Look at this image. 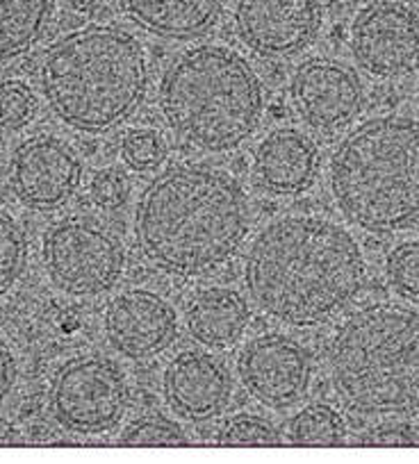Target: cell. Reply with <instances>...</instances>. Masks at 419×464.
Here are the masks:
<instances>
[{
    "mask_svg": "<svg viewBox=\"0 0 419 464\" xmlns=\"http://www.w3.org/2000/svg\"><path fill=\"white\" fill-rule=\"evenodd\" d=\"M123 14L151 34L196 39L219 24L229 0H119Z\"/></svg>",
    "mask_w": 419,
    "mask_h": 464,
    "instance_id": "cell-17",
    "label": "cell"
},
{
    "mask_svg": "<svg viewBox=\"0 0 419 464\" xmlns=\"http://www.w3.org/2000/svg\"><path fill=\"white\" fill-rule=\"evenodd\" d=\"M287 440L297 446H340L346 440L345 419L331 405L312 403L294 414Z\"/></svg>",
    "mask_w": 419,
    "mask_h": 464,
    "instance_id": "cell-20",
    "label": "cell"
},
{
    "mask_svg": "<svg viewBox=\"0 0 419 464\" xmlns=\"http://www.w3.org/2000/svg\"><path fill=\"white\" fill-rule=\"evenodd\" d=\"M251 221V200L230 173L205 164H178L144 189L135 235L151 265L191 278L233 260Z\"/></svg>",
    "mask_w": 419,
    "mask_h": 464,
    "instance_id": "cell-2",
    "label": "cell"
},
{
    "mask_svg": "<svg viewBox=\"0 0 419 464\" xmlns=\"http://www.w3.org/2000/svg\"><path fill=\"white\" fill-rule=\"evenodd\" d=\"M16 373H19V364H16L15 351L0 334V403L7 399V394L15 387Z\"/></svg>",
    "mask_w": 419,
    "mask_h": 464,
    "instance_id": "cell-29",
    "label": "cell"
},
{
    "mask_svg": "<svg viewBox=\"0 0 419 464\" xmlns=\"http://www.w3.org/2000/svg\"><path fill=\"white\" fill-rule=\"evenodd\" d=\"M417 101H419V84H417Z\"/></svg>",
    "mask_w": 419,
    "mask_h": 464,
    "instance_id": "cell-32",
    "label": "cell"
},
{
    "mask_svg": "<svg viewBox=\"0 0 419 464\" xmlns=\"http://www.w3.org/2000/svg\"><path fill=\"white\" fill-rule=\"evenodd\" d=\"M322 0H238L235 30L262 57H292L322 30Z\"/></svg>",
    "mask_w": 419,
    "mask_h": 464,
    "instance_id": "cell-10",
    "label": "cell"
},
{
    "mask_svg": "<svg viewBox=\"0 0 419 464\" xmlns=\"http://www.w3.org/2000/svg\"><path fill=\"white\" fill-rule=\"evenodd\" d=\"M128 191H131L128 178L119 169H102L92 180L93 200L105 209L122 208L128 198Z\"/></svg>",
    "mask_w": 419,
    "mask_h": 464,
    "instance_id": "cell-27",
    "label": "cell"
},
{
    "mask_svg": "<svg viewBox=\"0 0 419 464\" xmlns=\"http://www.w3.org/2000/svg\"><path fill=\"white\" fill-rule=\"evenodd\" d=\"M248 319L247 301L229 287L199 289L185 307L187 330L196 342L210 348H229L239 342Z\"/></svg>",
    "mask_w": 419,
    "mask_h": 464,
    "instance_id": "cell-18",
    "label": "cell"
},
{
    "mask_svg": "<svg viewBox=\"0 0 419 464\" xmlns=\"http://www.w3.org/2000/svg\"><path fill=\"white\" fill-rule=\"evenodd\" d=\"M105 334L117 353L151 360L176 342L178 316L155 292L131 289L119 294L105 310Z\"/></svg>",
    "mask_w": 419,
    "mask_h": 464,
    "instance_id": "cell-13",
    "label": "cell"
},
{
    "mask_svg": "<svg viewBox=\"0 0 419 464\" xmlns=\"http://www.w3.org/2000/svg\"><path fill=\"white\" fill-rule=\"evenodd\" d=\"M34 98L24 82H5L0 87V126L16 130L33 121Z\"/></svg>",
    "mask_w": 419,
    "mask_h": 464,
    "instance_id": "cell-25",
    "label": "cell"
},
{
    "mask_svg": "<svg viewBox=\"0 0 419 464\" xmlns=\"http://www.w3.org/2000/svg\"><path fill=\"white\" fill-rule=\"evenodd\" d=\"M75 10H92L93 5H98V0H69Z\"/></svg>",
    "mask_w": 419,
    "mask_h": 464,
    "instance_id": "cell-31",
    "label": "cell"
},
{
    "mask_svg": "<svg viewBox=\"0 0 419 464\" xmlns=\"http://www.w3.org/2000/svg\"><path fill=\"white\" fill-rule=\"evenodd\" d=\"M149 57L135 34L117 25H87L53 44L39 84L53 114L83 132L123 123L149 92Z\"/></svg>",
    "mask_w": 419,
    "mask_h": 464,
    "instance_id": "cell-3",
    "label": "cell"
},
{
    "mask_svg": "<svg viewBox=\"0 0 419 464\" xmlns=\"http://www.w3.org/2000/svg\"><path fill=\"white\" fill-rule=\"evenodd\" d=\"M365 257L351 232L315 214L271 221L244 265L251 301L271 319L315 328L345 310L365 285Z\"/></svg>",
    "mask_w": 419,
    "mask_h": 464,
    "instance_id": "cell-1",
    "label": "cell"
},
{
    "mask_svg": "<svg viewBox=\"0 0 419 464\" xmlns=\"http://www.w3.org/2000/svg\"><path fill=\"white\" fill-rule=\"evenodd\" d=\"M292 101L315 130H342L356 121L365 102L360 78L333 60H307L292 78Z\"/></svg>",
    "mask_w": 419,
    "mask_h": 464,
    "instance_id": "cell-12",
    "label": "cell"
},
{
    "mask_svg": "<svg viewBox=\"0 0 419 464\" xmlns=\"http://www.w3.org/2000/svg\"><path fill=\"white\" fill-rule=\"evenodd\" d=\"M123 446H187L190 437L182 432L180 426H176L169 419L160 414L141 417L132 421L122 435Z\"/></svg>",
    "mask_w": 419,
    "mask_h": 464,
    "instance_id": "cell-23",
    "label": "cell"
},
{
    "mask_svg": "<svg viewBox=\"0 0 419 464\" xmlns=\"http://www.w3.org/2000/svg\"><path fill=\"white\" fill-rule=\"evenodd\" d=\"M340 212L369 232H396L419 221V121L376 116L360 123L331 160Z\"/></svg>",
    "mask_w": 419,
    "mask_h": 464,
    "instance_id": "cell-6",
    "label": "cell"
},
{
    "mask_svg": "<svg viewBox=\"0 0 419 464\" xmlns=\"http://www.w3.org/2000/svg\"><path fill=\"white\" fill-rule=\"evenodd\" d=\"M126 253L108 227L62 221L44 239V266L53 283L73 296H96L122 278Z\"/></svg>",
    "mask_w": 419,
    "mask_h": 464,
    "instance_id": "cell-7",
    "label": "cell"
},
{
    "mask_svg": "<svg viewBox=\"0 0 419 464\" xmlns=\"http://www.w3.org/2000/svg\"><path fill=\"white\" fill-rule=\"evenodd\" d=\"M55 0H0V62L25 55L46 34Z\"/></svg>",
    "mask_w": 419,
    "mask_h": 464,
    "instance_id": "cell-19",
    "label": "cell"
},
{
    "mask_svg": "<svg viewBox=\"0 0 419 464\" xmlns=\"http://www.w3.org/2000/svg\"><path fill=\"white\" fill-rule=\"evenodd\" d=\"M25 437L12 426L10 421H3L0 419V446H24Z\"/></svg>",
    "mask_w": 419,
    "mask_h": 464,
    "instance_id": "cell-30",
    "label": "cell"
},
{
    "mask_svg": "<svg viewBox=\"0 0 419 464\" xmlns=\"http://www.w3.org/2000/svg\"><path fill=\"white\" fill-rule=\"evenodd\" d=\"M253 173L262 189L269 194H301L315 180L317 150L303 132L280 128L267 135L256 149Z\"/></svg>",
    "mask_w": 419,
    "mask_h": 464,
    "instance_id": "cell-16",
    "label": "cell"
},
{
    "mask_svg": "<svg viewBox=\"0 0 419 464\" xmlns=\"http://www.w3.org/2000/svg\"><path fill=\"white\" fill-rule=\"evenodd\" d=\"M333 385L351 410L367 417H419V312L372 303L333 334Z\"/></svg>",
    "mask_w": 419,
    "mask_h": 464,
    "instance_id": "cell-4",
    "label": "cell"
},
{
    "mask_svg": "<svg viewBox=\"0 0 419 464\" xmlns=\"http://www.w3.org/2000/svg\"><path fill=\"white\" fill-rule=\"evenodd\" d=\"M283 435L267 419L256 414H238L221 426L219 446H278Z\"/></svg>",
    "mask_w": 419,
    "mask_h": 464,
    "instance_id": "cell-22",
    "label": "cell"
},
{
    "mask_svg": "<svg viewBox=\"0 0 419 464\" xmlns=\"http://www.w3.org/2000/svg\"><path fill=\"white\" fill-rule=\"evenodd\" d=\"M173 135L200 153H229L260 128L265 93L253 66L224 46L182 53L160 84Z\"/></svg>",
    "mask_w": 419,
    "mask_h": 464,
    "instance_id": "cell-5",
    "label": "cell"
},
{
    "mask_svg": "<svg viewBox=\"0 0 419 464\" xmlns=\"http://www.w3.org/2000/svg\"><path fill=\"white\" fill-rule=\"evenodd\" d=\"M387 280L399 296L419 301V239L399 244L387 256Z\"/></svg>",
    "mask_w": 419,
    "mask_h": 464,
    "instance_id": "cell-24",
    "label": "cell"
},
{
    "mask_svg": "<svg viewBox=\"0 0 419 464\" xmlns=\"http://www.w3.org/2000/svg\"><path fill=\"white\" fill-rule=\"evenodd\" d=\"M30 246L24 227L0 209V298L5 296L28 265Z\"/></svg>",
    "mask_w": 419,
    "mask_h": 464,
    "instance_id": "cell-21",
    "label": "cell"
},
{
    "mask_svg": "<svg viewBox=\"0 0 419 464\" xmlns=\"http://www.w3.org/2000/svg\"><path fill=\"white\" fill-rule=\"evenodd\" d=\"M242 385L267 408H292L310 387V358L285 334H262L242 348L238 360Z\"/></svg>",
    "mask_w": 419,
    "mask_h": 464,
    "instance_id": "cell-11",
    "label": "cell"
},
{
    "mask_svg": "<svg viewBox=\"0 0 419 464\" xmlns=\"http://www.w3.org/2000/svg\"><path fill=\"white\" fill-rule=\"evenodd\" d=\"M123 160L137 171L153 169L164 158V141L155 130H131L122 141Z\"/></svg>",
    "mask_w": 419,
    "mask_h": 464,
    "instance_id": "cell-26",
    "label": "cell"
},
{
    "mask_svg": "<svg viewBox=\"0 0 419 464\" xmlns=\"http://www.w3.org/2000/svg\"><path fill=\"white\" fill-rule=\"evenodd\" d=\"M60 426L75 435H102L122 423L128 385L110 360L78 358L57 372L51 392Z\"/></svg>",
    "mask_w": 419,
    "mask_h": 464,
    "instance_id": "cell-8",
    "label": "cell"
},
{
    "mask_svg": "<svg viewBox=\"0 0 419 464\" xmlns=\"http://www.w3.org/2000/svg\"><path fill=\"white\" fill-rule=\"evenodd\" d=\"M351 53L369 73L401 78L419 66V19L395 0L363 7L351 24Z\"/></svg>",
    "mask_w": 419,
    "mask_h": 464,
    "instance_id": "cell-9",
    "label": "cell"
},
{
    "mask_svg": "<svg viewBox=\"0 0 419 464\" xmlns=\"http://www.w3.org/2000/svg\"><path fill=\"white\" fill-rule=\"evenodd\" d=\"M164 396L173 412L187 421L219 417L233 399V378L221 360L203 351H180L162 378Z\"/></svg>",
    "mask_w": 419,
    "mask_h": 464,
    "instance_id": "cell-15",
    "label": "cell"
},
{
    "mask_svg": "<svg viewBox=\"0 0 419 464\" xmlns=\"http://www.w3.org/2000/svg\"><path fill=\"white\" fill-rule=\"evenodd\" d=\"M83 167L69 144L55 137H33L16 149L12 160V189L34 209L64 203L80 185Z\"/></svg>",
    "mask_w": 419,
    "mask_h": 464,
    "instance_id": "cell-14",
    "label": "cell"
},
{
    "mask_svg": "<svg viewBox=\"0 0 419 464\" xmlns=\"http://www.w3.org/2000/svg\"><path fill=\"white\" fill-rule=\"evenodd\" d=\"M360 446H417L419 437L405 423H381L358 437Z\"/></svg>",
    "mask_w": 419,
    "mask_h": 464,
    "instance_id": "cell-28",
    "label": "cell"
}]
</instances>
